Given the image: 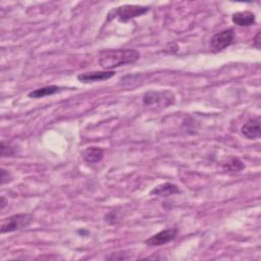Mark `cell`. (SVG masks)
I'll return each mask as SVG.
<instances>
[{"instance_id":"1","label":"cell","mask_w":261,"mask_h":261,"mask_svg":"<svg viewBox=\"0 0 261 261\" xmlns=\"http://www.w3.org/2000/svg\"><path fill=\"white\" fill-rule=\"evenodd\" d=\"M139 58L140 53L135 49H105L100 51L98 62L104 71H112L122 65L133 64Z\"/></svg>"},{"instance_id":"2","label":"cell","mask_w":261,"mask_h":261,"mask_svg":"<svg viewBox=\"0 0 261 261\" xmlns=\"http://www.w3.org/2000/svg\"><path fill=\"white\" fill-rule=\"evenodd\" d=\"M150 11V7L124 5L111 10L107 15V22L117 20L121 23H126L129 20L141 17Z\"/></svg>"},{"instance_id":"3","label":"cell","mask_w":261,"mask_h":261,"mask_svg":"<svg viewBox=\"0 0 261 261\" xmlns=\"http://www.w3.org/2000/svg\"><path fill=\"white\" fill-rule=\"evenodd\" d=\"M176 101V96L169 90L149 91L143 96V103L146 106L169 107Z\"/></svg>"},{"instance_id":"4","label":"cell","mask_w":261,"mask_h":261,"mask_svg":"<svg viewBox=\"0 0 261 261\" xmlns=\"http://www.w3.org/2000/svg\"><path fill=\"white\" fill-rule=\"evenodd\" d=\"M33 219H34V217L30 213H19L12 215L3 220L2 234H8L23 230V228L28 227L33 222Z\"/></svg>"},{"instance_id":"5","label":"cell","mask_w":261,"mask_h":261,"mask_svg":"<svg viewBox=\"0 0 261 261\" xmlns=\"http://www.w3.org/2000/svg\"><path fill=\"white\" fill-rule=\"evenodd\" d=\"M235 40L234 29H225L216 34L210 40V49L213 52H220L233 44Z\"/></svg>"},{"instance_id":"6","label":"cell","mask_w":261,"mask_h":261,"mask_svg":"<svg viewBox=\"0 0 261 261\" xmlns=\"http://www.w3.org/2000/svg\"><path fill=\"white\" fill-rule=\"evenodd\" d=\"M178 235V230L176 227H171L167 228V230L160 231L159 233L153 235L149 239L145 241V244L151 247H157V246H162L166 245L176 239Z\"/></svg>"},{"instance_id":"7","label":"cell","mask_w":261,"mask_h":261,"mask_svg":"<svg viewBox=\"0 0 261 261\" xmlns=\"http://www.w3.org/2000/svg\"><path fill=\"white\" fill-rule=\"evenodd\" d=\"M241 133L249 140L260 138V117H253L247 120L241 127Z\"/></svg>"},{"instance_id":"8","label":"cell","mask_w":261,"mask_h":261,"mask_svg":"<svg viewBox=\"0 0 261 261\" xmlns=\"http://www.w3.org/2000/svg\"><path fill=\"white\" fill-rule=\"evenodd\" d=\"M115 75V72L113 71H102V72H90V73H84L80 74L78 76V80L81 83H94V82H101L108 80L112 78Z\"/></svg>"},{"instance_id":"9","label":"cell","mask_w":261,"mask_h":261,"mask_svg":"<svg viewBox=\"0 0 261 261\" xmlns=\"http://www.w3.org/2000/svg\"><path fill=\"white\" fill-rule=\"evenodd\" d=\"M180 193H181L180 188L177 185L169 182L158 185L150 191V195L161 196V197H167V196H172Z\"/></svg>"},{"instance_id":"10","label":"cell","mask_w":261,"mask_h":261,"mask_svg":"<svg viewBox=\"0 0 261 261\" xmlns=\"http://www.w3.org/2000/svg\"><path fill=\"white\" fill-rule=\"evenodd\" d=\"M232 21L239 27H250L256 23V17L251 12H239L235 13L232 17Z\"/></svg>"},{"instance_id":"11","label":"cell","mask_w":261,"mask_h":261,"mask_svg":"<svg viewBox=\"0 0 261 261\" xmlns=\"http://www.w3.org/2000/svg\"><path fill=\"white\" fill-rule=\"evenodd\" d=\"M104 151L99 147H88L82 152V157L87 163H98L103 159Z\"/></svg>"},{"instance_id":"12","label":"cell","mask_w":261,"mask_h":261,"mask_svg":"<svg viewBox=\"0 0 261 261\" xmlns=\"http://www.w3.org/2000/svg\"><path fill=\"white\" fill-rule=\"evenodd\" d=\"M63 90H64L63 87L50 85V86L38 88L36 90H33L28 94V96L30 98H34V99H39V98H43V97H47V96H51V95L60 93Z\"/></svg>"},{"instance_id":"13","label":"cell","mask_w":261,"mask_h":261,"mask_svg":"<svg viewBox=\"0 0 261 261\" xmlns=\"http://www.w3.org/2000/svg\"><path fill=\"white\" fill-rule=\"evenodd\" d=\"M245 169L243 161L237 157L226 158L221 162V170L226 173H238Z\"/></svg>"},{"instance_id":"14","label":"cell","mask_w":261,"mask_h":261,"mask_svg":"<svg viewBox=\"0 0 261 261\" xmlns=\"http://www.w3.org/2000/svg\"><path fill=\"white\" fill-rule=\"evenodd\" d=\"M13 180V176L9 171H6L5 169H2L0 171V185L4 186L8 183H11Z\"/></svg>"},{"instance_id":"15","label":"cell","mask_w":261,"mask_h":261,"mask_svg":"<svg viewBox=\"0 0 261 261\" xmlns=\"http://www.w3.org/2000/svg\"><path fill=\"white\" fill-rule=\"evenodd\" d=\"M15 153L13 147H10L9 145L6 144L5 141L2 142V156H9V155H13Z\"/></svg>"},{"instance_id":"16","label":"cell","mask_w":261,"mask_h":261,"mask_svg":"<svg viewBox=\"0 0 261 261\" xmlns=\"http://www.w3.org/2000/svg\"><path fill=\"white\" fill-rule=\"evenodd\" d=\"M260 35L261 33L260 32H257V34L253 40V45L257 48V49H260Z\"/></svg>"},{"instance_id":"17","label":"cell","mask_w":261,"mask_h":261,"mask_svg":"<svg viewBox=\"0 0 261 261\" xmlns=\"http://www.w3.org/2000/svg\"><path fill=\"white\" fill-rule=\"evenodd\" d=\"M8 204H9V201L6 199L5 196H2V198H0V208H2V210L5 209V207H6Z\"/></svg>"}]
</instances>
